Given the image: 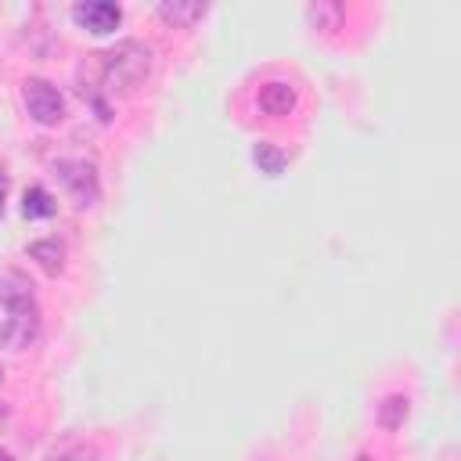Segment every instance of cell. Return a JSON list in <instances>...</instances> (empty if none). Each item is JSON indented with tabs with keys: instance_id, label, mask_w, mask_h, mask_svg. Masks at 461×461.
<instances>
[{
	"instance_id": "obj_11",
	"label": "cell",
	"mask_w": 461,
	"mask_h": 461,
	"mask_svg": "<svg viewBox=\"0 0 461 461\" xmlns=\"http://www.w3.org/2000/svg\"><path fill=\"white\" fill-rule=\"evenodd\" d=\"M342 18H346V7L335 4V0H317V4L306 7V22H310V29H321V32L339 29Z\"/></svg>"
},
{
	"instance_id": "obj_2",
	"label": "cell",
	"mask_w": 461,
	"mask_h": 461,
	"mask_svg": "<svg viewBox=\"0 0 461 461\" xmlns=\"http://www.w3.org/2000/svg\"><path fill=\"white\" fill-rule=\"evenodd\" d=\"M50 173H54V180L61 184V191L79 209H94L101 202V180H97L94 162H86V158H58L50 166Z\"/></svg>"
},
{
	"instance_id": "obj_1",
	"label": "cell",
	"mask_w": 461,
	"mask_h": 461,
	"mask_svg": "<svg viewBox=\"0 0 461 461\" xmlns=\"http://www.w3.org/2000/svg\"><path fill=\"white\" fill-rule=\"evenodd\" d=\"M151 47L144 40H122L101 54V79L108 94H133L151 76Z\"/></svg>"
},
{
	"instance_id": "obj_17",
	"label": "cell",
	"mask_w": 461,
	"mask_h": 461,
	"mask_svg": "<svg viewBox=\"0 0 461 461\" xmlns=\"http://www.w3.org/2000/svg\"><path fill=\"white\" fill-rule=\"evenodd\" d=\"M0 461H14V457H11V454H7V450H0Z\"/></svg>"
},
{
	"instance_id": "obj_12",
	"label": "cell",
	"mask_w": 461,
	"mask_h": 461,
	"mask_svg": "<svg viewBox=\"0 0 461 461\" xmlns=\"http://www.w3.org/2000/svg\"><path fill=\"white\" fill-rule=\"evenodd\" d=\"M252 162L259 166V173H267V176H281L285 166H288V155H285L274 140H256V144H252Z\"/></svg>"
},
{
	"instance_id": "obj_8",
	"label": "cell",
	"mask_w": 461,
	"mask_h": 461,
	"mask_svg": "<svg viewBox=\"0 0 461 461\" xmlns=\"http://www.w3.org/2000/svg\"><path fill=\"white\" fill-rule=\"evenodd\" d=\"M205 11H209V7H205L202 0H162V4H158V18H162L166 25H173V29H191Z\"/></svg>"
},
{
	"instance_id": "obj_19",
	"label": "cell",
	"mask_w": 461,
	"mask_h": 461,
	"mask_svg": "<svg viewBox=\"0 0 461 461\" xmlns=\"http://www.w3.org/2000/svg\"><path fill=\"white\" fill-rule=\"evenodd\" d=\"M0 385H4V367H0Z\"/></svg>"
},
{
	"instance_id": "obj_9",
	"label": "cell",
	"mask_w": 461,
	"mask_h": 461,
	"mask_svg": "<svg viewBox=\"0 0 461 461\" xmlns=\"http://www.w3.org/2000/svg\"><path fill=\"white\" fill-rule=\"evenodd\" d=\"M25 252H29V259H36L50 277H58V274L65 270V245H61L58 238H40V241H32Z\"/></svg>"
},
{
	"instance_id": "obj_5",
	"label": "cell",
	"mask_w": 461,
	"mask_h": 461,
	"mask_svg": "<svg viewBox=\"0 0 461 461\" xmlns=\"http://www.w3.org/2000/svg\"><path fill=\"white\" fill-rule=\"evenodd\" d=\"M40 331V310L25 306V310H7V321L0 324V346L4 349H25Z\"/></svg>"
},
{
	"instance_id": "obj_6",
	"label": "cell",
	"mask_w": 461,
	"mask_h": 461,
	"mask_svg": "<svg viewBox=\"0 0 461 461\" xmlns=\"http://www.w3.org/2000/svg\"><path fill=\"white\" fill-rule=\"evenodd\" d=\"M256 104H259L263 115H270V119H285V115L295 112V104H299V90H295L288 79H270V83L259 86Z\"/></svg>"
},
{
	"instance_id": "obj_14",
	"label": "cell",
	"mask_w": 461,
	"mask_h": 461,
	"mask_svg": "<svg viewBox=\"0 0 461 461\" xmlns=\"http://www.w3.org/2000/svg\"><path fill=\"white\" fill-rule=\"evenodd\" d=\"M47 461H101V454H97L94 443H65Z\"/></svg>"
},
{
	"instance_id": "obj_15",
	"label": "cell",
	"mask_w": 461,
	"mask_h": 461,
	"mask_svg": "<svg viewBox=\"0 0 461 461\" xmlns=\"http://www.w3.org/2000/svg\"><path fill=\"white\" fill-rule=\"evenodd\" d=\"M4 198H7V176L0 173V216H4Z\"/></svg>"
},
{
	"instance_id": "obj_3",
	"label": "cell",
	"mask_w": 461,
	"mask_h": 461,
	"mask_svg": "<svg viewBox=\"0 0 461 461\" xmlns=\"http://www.w3.org/2000/svg\"><path fill=\"white\" fill-rule=\"evenodd\" d=\"M22 101H25L29 119L40 122V126H58L65 119V97H61V90L50 79H40V76L25 79Z\"/></svg>"
},
{
	"instance_id": "obj_4",
	"label": "cell",
	"mask_w": 461,
	"mask_h": 461,
	"mask_svg": "<svg viewBox=\"0 0 461 461\" xmlns=\"http://www.w3.org/2000/svg\"><path fill=\"white\" fill-rule=\"evenodd\" d=\"M72 22H76L79 29H86V32H94V36H108V32L119 29L122 7L112 4V0H79V4L72 7Z\"/></svg>"
},
{
	"instance_id": "obj_10",
	"label": "cell",
	"mask_w": 461,
	"mask_h": 461,
	"mask_svg": "<svg viewBox=\"0 0 461 461\" xmlns=\"http://www.w3.org/2000/svg\"><path fill=\"white\" fill-rule=\"evenodd\" d=\"M54 212H58V202L50 198L47 187H40V184L25 187V194H22V216L25 220H50Z\"/></svg>"
},
{
	"instance_id": "obj_7",
	"label": "cell",
	"mask_w": 461,
	"mask_h": 461,
	"mask_svg": "<svg viewBox=\"0 0 461 461\" xmlns=\"http://www.w3.org/2000/svg\"><path fill=\"white\" fill-rule=\"evenodd\" d=\"M0 303H4L7 310L36 306V299H32V281H29L22 270H4V274H0Z\"/></svg>"
},
{
	"instance_id": "obj_18",
	"label": "cell",
	"mask_w": 461,
	"mask_h": 461,
	"mask_svg": "<svg viewBox=\"0 0 461 461\" xmlns=\"http://www.w3.org/2000/svg\"><path fill=\"white\" fill-rule=\"evenodd\" d=\"M357 461H371V457H367V454H360V457H357Z\"/></svg>"
},
{
	"instance_id": "obj_13",
	"label": "cell",
	"mask_w": 461,
	"mask_h": 461,
	"mask_svg": "<svg viewBox=\"0 0 461 461\" xmlns=\"http://www.w3.org/2000/svg\"><path fill=\"white\" fill-rule=\"evenodd\" d=\"M407 414H411V400L403 396V393H393V396H385L382 403H378V425L382 429H389V432H396L403 421H407Z\"/></svg>"
},
{
	"instance_id": "obj_16",
	"label": "cell",
	"mask_w": 461,
	"mask_h": 461,
	"mask_svg": "<svg viewBox=\"0 0 461 461\" xmlns=\"http://www.w3.org/2000/svg\"><path fill=\"white\" fill-rule=\"evenodd\" d=\"M7 414H11V407H7V403H0V421H4Z\"/></svg>"
}]
</instances>
